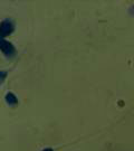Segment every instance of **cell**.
I'll use <instances>...</instances> for the list:
<instances>
[{"instance_id": "6da1fadb", "label": "cell", "mask_w": 134, "mask_h": 151, "mask_svg": "<svg viewBox=\"0 0 134 151\" xmlns=\"http://www.w3.org/2000/svg\"><path fill=\"white\" fill-rule=\"evenodd\" d=\"M0 50L7 57H12L16 54V49L14 47V45L10 42L2 39V38H0Z\"/></svg>"}, {"instance_id": "7a4b0ae2", "label": "cell", "mask_w": 134, "mask_h": 151, "mask_svg": "<svg viewBox=\"0 0 134 151\" xmlns=\"http://www.w3.org/2000/svg\"><path fill=\"white\" fill-rule=\"evenodd\" d=\"M15 29V25L12 24L11 20L6 19L0 24V37H6L8 35H10Z\"/></svg>"}, {"instance_id": "3957f363", "label": "cell", "mask_w": 134, "mask_h": 151, "mask_svg": "<svg viewBox=\"0 0 134 151\" xmlns=\"http://www.w3.org/2000/svg\"><path fill=\"white\" fill-rule=\"evenodd\" d=\"M6 101H7V103L9 104V105H16L17 102H18V100H17L16 95L14 94V93H8L7 95H6Z\"/></svg>"}, {"instance_id": "277c9868", "label": "cell", "mask_w": 134, "mask_h": 151, "mask_svg": "<svg viewBox=\"0 0 134 151\" xmlns=\"http://www.w3.org/2000/svg\"><path fill=\"white\" fill-rule=\"evenodd\" d=\"M6 76H7V73H6V72H0V84L4 82V80L6 78Z\"/></svg>"}, {"instance_id": "5b68a950", "label": "cell", "mask_w": 134, "mask_h": 151, "mask_svg": "<svg viewBox=\"0 0 134 151\" xmlns=\"http://www.w3.org/2000/svg\"><path fill=\"white\" fill-rule=\"evenodd\" d=\"M130 11H131V14H133V15H134V5L132 6V8H131V10H130Z\"/></svg>"}, {"instance_id": "8992f818", "label": "cell", "mask_w": 134, "mask_h": 151, "mask_svg": "<svg viewBox=\"0 0 134 151\" xmlns=\"http://www.w3.org/2000/svg\"><path fill=\"white\" fill-rule=\"evenodd\" d=\"M43 151H53V149H50V148H46V149H44Z\"/></svg>"}]
</instances>
